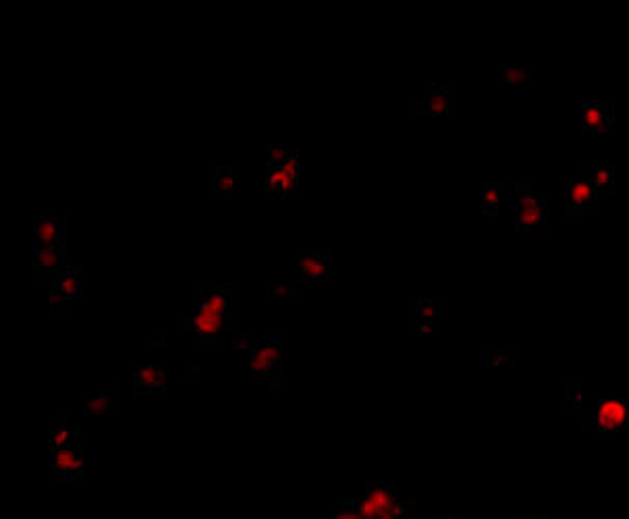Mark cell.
I'll return each instance as SVG.
<instances>
[{"label": "cell", "mask_w": 629, "mask_h": 519, "mask_svg": "<svg viewBox=\"0 0 629 519\" xmlns=\"http://www.w3.org/2000/svg\"><path fill=\"white\" fill-rule=\"evenodd\" d=\"M233 183H235L233 171L226 169V167H218L216 169V194L220 198H230L233 196Z\"/></svg>", "instance_id": "obj_22"}, {"label": "cell", "mask_w": 629, "mask_h": 519, "mask_svg": "<svg viewBox=\"0 0 629 519\" xmlns=\"http://www.w3.org/2000/svg\"><path fill=\"white\" fill-rule=\"evenodd\" d=\"M548 221V204L532 196L530 185L517 187V206H515V229L534 231L544 227Z\"/></svg>", "instance_id": "obj_5"}, {"label": "cell", "mask_w": 629, "mask_h": 519, "mask_svg": "<svg viewBox=\"0 0 629 519\" xmlns=\"http://www.w3.org/2000/svg\"><path fill=\"white\" fill-rule=\"evenodd\" d=\"M582 175L590 181L601 198L615 196V171L611 167H586Z\"/></svg>", "instance_id": "obj_14"}, {"label": "cell", "mask_w": 629, "mask_h": 519, "mask_svg": "<svg viewBox=\"0 0 629 519\" xmlns=\"http://www.w3.org/2000/svg\"><path fill=\"white\" fill-rule=\"evenodd\" d=\"M235 347H237V349H247V347H249V339H247V334L239 332V334L235 337Z\"/></svg>", "instance_id": "obj_28"}, {"label": "cell", "mask_w": 629, "mask_h": 519, "mask_svg": "<svg viewBox=\"0 0 629 519\" xmlns=\"http://www.w3.org/2000/svg\"><path fill=\"white\" fill-rule=\"evenodd\" d=\"M442 303L440 301H434V299H419L418 305H416V316H418V322H432L438 314H442Z\"/></svg>", "instance_id": "obj_21"}, {"label": "cell", "mask_w": 629, "mask_h": 519, "mask_svg": "<svg viewBox=\"0 0 629 519\" xmlns=\"http://www.w3.org/2000/svg\"><path fill=\"white\" fill-rule=\"evenodd\" d=\"M280 359H283V341L278 337H268L264 347L253 349L249 355V378L251 380L268 378L270 386L276 389L280 380Z\"/></svg>", "instance_id": "obj_3"}, {"label": "cell", "mask_w": 629, "mask_h": 519, "mask_svg": "<svg viewBox=\"0 0 629 519\" xmlns=\"http://www.w3.org/2000/svg\"><path fill=\"white\" fill-rule=\"evenodd\" d=\"M615 123V102H584L582 129L588 133H609Z\"/></svg>", "instance_id": "obj_6"}, {"label": "cell", "mask_w": 629, "mask_h": 519, "mask_svg": "<svg viewBox=\"0 0 629 519\" xmlns=\"http://www.w3.org/2000/svg\"><path fill=\"white\" fill-rule=\"evenodd\" d=\"M532 79L530 67H503L498 69V81L501 83H521Z\"/></svg>", "instance_id": "obj_20"}, {"label": "cell", "mask_w": 629, "mask_h": 519, "mask_svg": "<svg viewBox=\"0 0 629 519\" xmlns=\"http://www.w3.org/2000/svg\"><path fill=\"white\" fill-rule=\"evenodd\" d=\"M582 403V384H569L565 391V409H578Z\"/></svg>", "instance_id": "obj_25"}, {"label": "cell", "mask_w": 629, "mask_h": 519, "mask_svg": "<svg viewBox=\"0 0 629 519\" xmlns=\"http://www.w3.org/2000/svg\"><path fill=\"white\" fill-rule=\"evenodd\" d=\"M115 407H117V399L110 397L108 393H100V395H96V397H92V399L85 401L83 414L85 416H104V414L112 411Z\"/></svg>", "instance_id": "obj_18"}, {"label": "cell", "mask_w": 629, "mask_h": 519, "mask_svg": "<svg viewBox=\"0 0 629 519\" xmlns=\"http://www.w3.org/2000/svg\"><path fill=\"white\" fill-rule=\"evenodd\" d=\"M418 330H421V332H430V330H432V322H418Z\"/></svg>", "instance_id": "obj_29"}, {"label": "cell", "mask_w": 629, "mask_h": 519, "mask_svg": "<svg viewBox=\"0 0 629 519\" xmlns=\"http://www.w3.org/2000/svg\"><path fill=\"white\" fill-rule=\"evenodd\" d=\"M133 391L137 397H160L167 391V374L160 366H140L133 372Z\"/></svg>", "instance_id": "obj_9"}, {"label": "cell", "mask_w": 629, "mask_h": 519, "mask_svg": "<svg viewBox=\"0 0 629 519\" xmlns=\"http://www.w3.org/2000/svg\"><path fill=\"white\" fill-rule=\"evenodd\" d=\"M507 196V185L505 183H488L482 189V210L484 214H498V208Z\"/></svg>", "instance_id": "obj_17"}, {"label": "cell", "mask_w": 629, "mask_h": 519, "mask_svg": "<svg viewBox=\"0 0 629 519\" xmlns=\"http://www.w3.org/2000/svg\"><path fill=\"white\" fill-rule=\"evenodd\" d=\"M67 248L65 221L58 216H40L33 225V250Z\"/></svg>", "instance_id": "obj_7"}, {"label": "cell", "mask_w": 629, "mask_h": 519, "mask_svg": "<svg viewBox=\"0 0 629 519\" xmlns=\"http://www.w3.org/2000/svg\"><path fill=\"white\" fill-rule=\"evenodd\" d=\"M299 270H301V276L310 282H326L333 276L330 252L303 250L299 254Z\"/></svg>", "instance_id": "obj_8"}, {"label": "cell", "mask_w": 629, "mask_h": 519, "mask_svg": "<svg viewBox=\"0 0 629 519\" xmlns=\"http://www.w3.org/2000/svg\"><path fill=\"white\" fill-rule=\"evenodd\" d=\"M601 196L598 192L590 185V181L582 175L580 181L571 183L565 192V204H567V210L571 214H586L590 212L596 204H598Z\"/></svg>", "instance_id": "obj_10"}, {"label": "cell", "mask_w": 629, "mask_h": 519, "mask_svg": "<svg viewBox=\"0 0 629 519\" xmlns=\"http://www.w3.org/2000/svg\"><path fill=\"white\" fill-rule=\"evenodd\" d=\"M434 519H461V518H457V516H446V518H434Z\"/></svg>", "instance_id": "obj_30"}, {"label": "cell", "mask_w": 629, "mask_h": 519, "mask_svg": "<svg viewBox=\"0 0 629 519\" xmlns=\"http://www.w3.org/2000/svg\"><path fill=\"white\" fill-rule=\"evenodd\" d=\"M419 114L423 117H446L448 114V87L436 85L430 98L419 102Z\"/></svg>", "instance_id": "obj_16"}, {"label": "cell", "mask_w": 629, "mask_h": 519, "mask_svg": "<svg viewBox=\"0 0 629 519\" xmlns=\"http://www.w3.org/2000/svg\"><path fill=\"white\" fill-rule=\"evenodd\" d=\"M75 436H77V434H73V432L67 428V424H65V422L54 424V426H52V430H50V443H52V449H54V451H60V449H71V447L75 445Z\"/></svg>", "instance_id": "obj_19"}, {"label": "cell", "mask_w": 629, "mask_h": 519, "mask_svg": "<svg viewBox=\"0 0 629 519\" xmlns=\"http://www.w3.org/2000/svg\"><path fill=\"white\" fill-rule=\"evenodd\" d=\"M81 287H83L81 272L75 268H65L50 280V301L65 303L67 299H75L79 297Z\"/></svg>", "instance_id": "obj_11"}, {"label": "cell", "mask_w": 629, "mask_h": 519, "mask_svg": "<svg viewBox=\"0 0 629 519\" xmlns=\"http://www.w3.org/2000/svg\"><path fill=\"white\" fill-rule=\"evenodd\" d=\"M230 284H204L200 289L198 312L187 316L183 322L185 330L198 334L202 341H214L230 322Z\"/></svg>", "instance_id": "obj_1"}, {"label": "cell", "mask_w": 629, "mask_h": 519, "mask_svg": "<svg viewBox=\"0 0 629 519\" xmlns=\"http://www.w3.org/2000/svg\"><path fill=\"white\" fill-rule=\"evenodd\" d=\"M65 264V250L52 248V250H33V268L35 276L42 278L44 274L56 276Z\"/></svg>", "instance_id": "obj_13"}, {"label": "cell", "mask_w": 629, "mask_h": 519, "mask_svg": "<svg viewBox=\"0 0 629 519\" xmlns=\"http://www.w3.org/2000/svg\"><path fill=\"white\" fill-rule=\"evenodd\" d=\"M523 519H544V518H523Z\"/></svg>", "instance_id": "obj_31"}, {"label": "cell", "mask_w": 629, "mask_h": 519, "mask_svg": "<svg viewBox=\"0 0 629 519\" xmlns=\"http://www.w3.org/2000/svg\"><path fill=\"white\" fill-rule=\"evenodd\" d=\"M50 472L54 478H79L83 474V457L77 447L52 451Z\"/></svg>", "instance_id": "obj_12"}, {"label": "cell", "mask_w": 629, "mask_h": 519, "mask_svg": "<svg viewBox=\"0 0 629 519\" xmlns=\"http://www.w3.org/2000/svg\"><path fill=\"white\" fill-rule=\"evenodd\" d=\"M266 152H268V167H280L289 156V152L280 146H270Z\"/></svg>", "instance_id": "obj_27"}, {"label": "cell", "mask_w": 629, "mask_h": 519, "mask_svg": "<svg viewBox=\"0 0 629 519\" xmlns=\"http://www.w3.org/2000/svg\"><path fill=\"white\" fill-rule=\"evenodd\" d=\"M293 291H295V287L287 284V282H270V284H266V295L270 299H278V297L291 295Z\"/></svg>", "instance_id": "obj_26"}, {"label": "cell", "mask_w": 629, "mask_h": 519, "mask_svg": "<svg viewBox=\"0 0 629 519\" xmlns=\"http://www.w3.org/2000/svg\"><path fill=\"white\" fill-rule=\"evenodd\" d=\"M353 503L364 519H403L414 507V501L401 499L393 484H370Z\"/></svg>", "instance_id": "obj_2"}, {"label": "cell", "mask_w": 629, "mask_h": 519, "mask_svg": "<svg viewBox=\"0 0 629 519\" xmlns=\"http://www.w3.org/2000/svg\"><path fill=\"white\" fill-rule=\"evenodd\" d=\"M484 364L486 366H505V364H515V353L513 351H484Z\"/></svg>", "instance_id": "obj_24"}, {"label": "cell", "mask_w": 629, "mask_h": 519, "mask_svg": "<svg viewBox=\"0 0 629 519\" xmlns=\"http://www.w3.org/2000/svg\"><path fill=\"white\" fill-rule=\"evenodd\" d=\"M333 519H364L360 516L353 501H335L333 505Z\"/></svg>", "instance_id": "obj_23"}, {"label": "cell", "mask_w": 629, "mask_h": 519, "mask_svg": "<svg viewBox=\"0 0 629 519\" xmlns=\"http://www.w3.org/2000/svg\"><path fill=\"white\" fill-rule=\"evenodd\" d=\"M297 185L299 183H293L280 167H268V175H266V196L270 200H276V198H285V196H291L297 192Z\"/></svg>", "instance_id": "obj_15"}, {"label": "cell", "mask_w": 629, "mask_h": 519, "mask_svg": "<svg viewBox=\"0 0 629 519\" xmlns=\"http://www.w3.org/2000/svg\"><path fill=\"white\" fill-rule=\"evenodd\" d=\"M584 430L592 432H626L629 430V401L603 399L594 416L584 418Z\"/></svg>", "instance_id": "obj_4"}]
</instances>
